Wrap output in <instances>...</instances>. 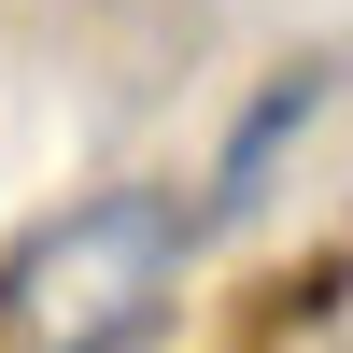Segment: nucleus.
<instances>
[{
  "label": "nucleus",
  "mask_w": 353,
  "mask_h": 353,
  "mask_svg": "<svg viewBox=\"0 0 353 353\" xmlns=\"http://www.w3.org/2000/svg\"><path fill=\"white\" fill-rule=\"evenodd\" d=\"M184 241H198V198L99 184V198H71V212L0 269V325H28V339H57V353H71V339H113V325H170Z\"/></svg>",
  "instance_id": "nucleus-1"
},
{
  "label": "nucleus",
  "mask_w": 353,
  "mask_h": 353,
  "mask_svg": "<svg viewBox=\"0 0 353 353\" xmlns=\"http://www.w3.org/2000/svg\"><path fill=\"white\" fill-rule=\"evenodd\" d=\"M325 113V57H297L283 85H254V113L226 128V170H212V198H198V226H241L254 198H269V170L297 156V128Z\"/></svg>",
  "instance_id": "nucleus-2"
}]
</instances>
